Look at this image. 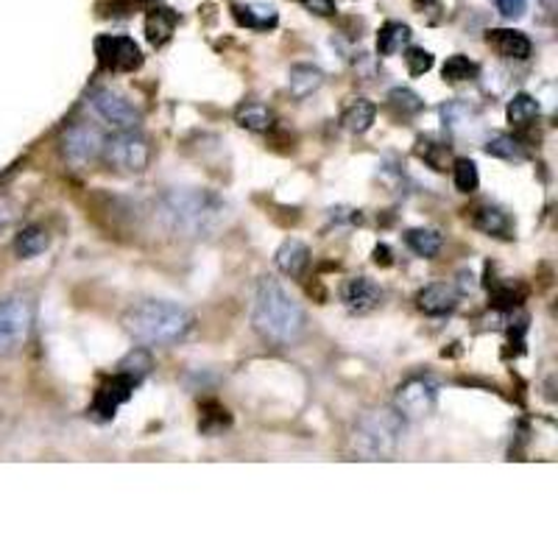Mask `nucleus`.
<instances>
[{
    "label": "nucleus",
    "mask_w": 558,
    "mask_h": 558,
    "mask_svg": "<svg viewBox=\"0 0 558 558\" xmlns=\"http://www.w3.org/2000/svg\"><path fill=\"white\" fill-rule=\"evenodd\" d=\"M252 324L266 341L277 347L296 343L307 330V316L296 299L279 286L277 279H260L252 305Z\"/></svg>",
    "instance_id": "f257e3e1"
},
{
    "label": "nucleus",
    "mask_w": 558,
    "mask_h": 558,
    "mask_svg": "<svg viewBox=\"0 0 558 558\" xmlns=\"http://www.w3.org/2000/svg\"><path fill=\"white\" fill-rule=\"evenodd\" d=\"M193 313L177 302H162V299H146L134 305L123 316V327L129 336L148 347H171L184 341L193 332Z\"/></svg>",
    "instance_id": "f03ea898"
},
{
    "label": "nucleus",
    "mask_w": 558,
    "mask_h": 558,
    "mask_svg": "<svg viewBox=\"0 0 558 558\" xmlns=\"http://www.w3.org/2000/svg\"><path fill=\"white\" fill-rule=\"evenodd\" d=\"M223 202L207 191H171L159 202V216L168 229L182 235H207L223 221Z\"/></svg>",
    "instance_id": "7ed1b4c3"
},
{
    "label": "nucleus",
    "mask_w": 558,
    "mask_h": 558,
    "mask_svg": "<svg viewBox=\"0 0 558 558\" xmlns=\"http://www.w3.org/2000/svg\"><path fill=\"white\" fill-rule=\"evenodd\" d=\"M402 422L400 416L391 408H383V411H372L357 422L355 436H352V450L355 456H361L363 461H386L397 452L402 438Z\"/></svg>",
    "instance_id": "20e7f679"
},
{
    "label": "nucleus",
    "mask_w": 558,
    "mask_h": 558,
    "mask_svg": "<svg viewBox=\"0 0 558 558\" xmlns=\"http://www.w3.org/2000/svg\"><path fill=\"white\" fill-rule=\"evenodd\" d=\"M101 157L118 171L140 173L151 159V146L140 132H114L112 137H104Z\"/></svg>",
    "instance_id": "39448f33"
},
{
    "label": "nucleus",
    "mask_w": 558,
    "mask_h": 558,
    "mask_svg": "<svg viewBox=\"0 0 558 558\" xmlns=\"http://www.w3.org/2000/svg\"><path fill=\"white\" fill-rule=\"evenodd\" d=\"M89 109L101 118L104 123L114 129V132H140V123H143V114L114 89L98 87L89 93L87 98Z\"/></svg>",
    "instance_id": "423d86ee"
},
{
    "label": "nucleus",
    "mask_w": 558,
    "mask_h": 558,
    "mask_svg": "<svg viewBox=\"0 0 558 558\" xmlns=\"http://www.w3.org/2000/svg\"><path fill=\"white\" fill-rule=\"evenodd\" d=\"M32 332V305L23 296L0 299V355L26 343Z\"/></svg>",
    "instance_id": "0eeeda50"
},
{
    "label": "nucleus",
    "mask_w": 558,
    "mask_h": 558,
    "mask_svg": "<svg viewBox=\"0 0 558 558\" xmlns=\"http://www.w3.org/2000/svg\"><path fill=\"white\" fill-rule=\"evenodd\" d=\"M438 400V386L433 377H411L397 388L393 397V411L400 413L408 422H418L436 408Z\"/></svg>",
    "instance_id": "6e6552de"
},
{
    "label": "nucleus",
    "mask_w": 558,
    "mask_h": 558,
    "mask_svg": "<svg viewBox=\"0 0 558 558\" xmlns=\"http://www.w3.org/2000/svg\"><path fill=\"white\" fill-rule=\"evenodd\" d=\"M104 134L89 123H76L62 134V157L73 168H89L101 157Z\"/></svg>",
    "instance_id": "1a4fd4ad"
},
{
    "label": "nucleus",
    "mask_w": 558,
    "mask_h": 558,
    "mask_svg": "<svg viewBox=\"0 0 558 558\" xmlns=\"http://www.w3.org/2000/svg\"><path fill=\"white\" fill-rule=\"evenodd\" d=\"M96 57L101 68L114 70V73H129L143 64L140 45L132 37H114V34H104L96 39Z\"/></svg>",
    "instance_id": "9d476101"
},
{
    "label": "nucleus",
    "mask_w": 558,
    "mask_h": 558,
    "mask_svg": "<svg viewBox=\"0 0 558 558\" xmlns=\"http://www.w3.org/2000/svg\"><path fill=\"white\" fill-rule=\"evenodd\" d=\"M134 386H137V380H134V377L118 372L112 380H107L101 388H98L96 402H93V411H89V413H93L98 422H109V418L118 413V408H121L123 402H129Z\"/></svg>",
    "instance_id": "9b49d317"
},
{
    "label": "nucleus",
    "mask_w": 558,
    "mask_h": 558,
    "mask_svg": "<svg viewBox=\"0 0 558 558\" xmlns=\"http://www.w3.org/2000/svg\"><path fill=\"white\" fill-rule=\"evenodd\" d=\"M343 302L352 313H368L375 311L383 302V288L377 286L375 279L368 277H352L343 286Z\"/></svg>",
    "instance_id": "f8f14e48"
},
{
    "label": "nucleus",
    "mask_w": 558,
    "mask_h": 558,
    "mask_svg": "<svg viewBox=\"0 0 558 558\" xmlns=\"http://www.w3.org/2000/svg\"><path fill=\"white\" fill-rule=\"evenodd\" d=\"M458 293L456 288L447 286V282H433V286L422 288L416 296V307L425 316H447V313L456 311Z\"/></svg>",
    "instance_id": "ddd939ff"
},
{
    "label": "nucleus",
    "mask_w": 558,
    "mask_h": 558,
    "mask_svg": "<svg viewBox=\"0 0 558 558\" xmlns=\"http://www.w3.org/2000/svg\"><path fill=\"white\" fill-rule=\"evenodd\" d=\"M486 43L500 53L502 59H527L533 51L531 39L522 32H514V28H492L486 34Z\"/></svg>",
    "instance_id": "4468645a"
},
{
    "label": "nucleus",
    "mask_w": 558,
    "mask_h": 558,
    "mask_svg": "<svg viewBox=\"0 0 558 558\" xmlns=\"http://www.w3.org/2000/svg\"><path fill=\"white\" fill-rule=\"evenodd\" d=\"M274 263H277V268L286 274V277L296 279L307 271V266H311V248H307L302 241H293L291 238V241H286L277 248Z\"/></svg>",
    "instance_id": "2eb2a0df"
},
{
    "label": "nucleus",
    "mask_w": 558,
    "mask_h": 558,
    "mask_svg": "<svg viewBox=\"0 0 558 558\" xmlns=\"http://www.w3.org/2000/svg\"><path fill=\"white\" fill-rule=\"evenodd\" d=\"M472 223H475V229L486 232V235L511 238V216H508L506 209L495 207V204L477 207L475 216H472Z\"/></svg>",
    "instance_id": "dca6fc26"
},
{
    "label": "nucleus",
    "mask_w": 558,
    "mask_h": 558,
    "mask_svg": "<svg viewBox=\"0 0 558 558\" xmlns=\"http://www.w3.org/2000/svg\"><path fill=\"white\" fill-rule=\"evenodd\" d=\"M375 114H377L375 104L366 101V98H355V101L349 104V107L341 112V123L343 129H349L352 134H363L372 129Z\"/></svg>",
    "instance_id": "f3484780"
},
{
    "label": "nucleus",
    "mask_w": 558,
    "mask_h": 558,
    "mask_svg": "<svg viewBox=\"0 0 558 558\" xmlns=\"http://www.w3.org/2000/svg\"><path fill=\"white\" fill-rule=\"evenodd\" d=\"M324 84V73L313 64H293L291 73H288V87L296 98L313 96L318 87Z\"/></svg>",
    "instance_id": "a211bd4d"
},
{
    "label": "nucleus",
    "mask_w": 558,
    "mask_h": 558,
    "mask_svg": "<svg viewBox=\"0 0 558 558\" xmlns=\"http://www.w3.org/2000/svg\"><path fill=\"white\" fill-rule=\"evenodd\" d=\"M179 17L171 9H151V14L146 17V37L151 45H166L171 39L173 28H177Z\"/></svg>",
    "instance_id": "6ab92c4d"
},
{
    "label": "nucleus",
    "mask_w": 558,
    "mask_h": 558,
    "mask_svg": "<svg viewBox=\"0 0 558 558\" xmlns=\"http://www.w3.org/2000/svg\"><path fill=\"white\" fill-rule=\"evenodd\" d=\"M408 43H411V28L405 23H393L391 20L377 34V51H380V57H397L402 48H408Z\"/></svg>",
    "instance_id": "aec40b11"
},
{
    "label": "nucleus",
    "mask_w": 558,
    "mask_h": 558,
    "mask_svg": "<svg viewBox=\"0 0 558 558\" xmlns=\"http://www.w3.org/2000/svg\"><path fill=\"white\" fill-rule=\"evenodd\" d=\"M48 246H51V235H48V229L43 227H26L17 238H14V252H17L20 257H26V260L28 257L43 254Z\"/></svg>",
    "instance_id": "412c9836"
},
{
    "label": "nucleus",
    "mask_w": 558,
    "mask_h": 558,
    "mask_svg": "<svg viewBox=\"0 0 558 558\" xmlns=\"http://www.w3.org/2000/svg\"><path fill=\"white\" fill-rule=\"evenodd\" d=\"M405 243L408 248H411L413 254H418V257H436L438 252H441V246H445V238L438 235L436 229H411L405 235Z\"/></svg>",
    "instance_id": "4be33fe9"
},
{
    "label": "nucleus",
    "mask_w": 558,
    "mask_h": 558,
    "mask_svg": "<svg viewBox=\"0 0 558 558\" xmlns=\"http://www.w3.org/2000/svg\"><path fill=\"white\" fill-rule=\"evenodd\" d=\"M235 17L241 26L248 28H271L277 23V12L271 7H263V3H248V7H238Z\"/></svg>",
    "instance_id": "5701e85b"
},
{
    "label": "nucleus",
    "mask_w": 558,
    "mask_h": 558,
    "mask_svg": "<svg viewBox=\"0 0 558 558\" xmlns=\"http://www.w3.org/2000/svg\"><path fill=\"white\" fill-rule=\"evenodd\" d=\"M238 123L248 132H268L274 126V114L263 104H246V107L238 109Z\"/></svg>",
    "instance_id": "b1692460"
},
{
    "label": "nucleus",
    "mask_w": 558,
    "mask_h": 558,
    "mask_svg": "<svg viewBox=\"0 0 558 558\" xmlns=\"http://www.w3.org/2000/svg\"><path fill=\"white\" fill-rule=\"evenodd\" d=\"M486 151L497 159H506V162H522L527 157L520 140H514L511 134H495L488 140Z\"/></svg>",
    "instance_id": "393cba45"
},
{
    "label": "nucleus",
    "mask_w": 558,
    "mask_h": 558,
    "mask_svg": "<svg viewBox=\"0 0 558 558\" xmlns=\"http://www.w3.org/2000/svg\"><path fill=\"white\" fill-rule=\"evenodd\" d=\"M536 118H539V101L527 93H520V96H514V101L508 104V121L514 126H527Z\"/></svg>",
    "instance_id": "a878e982"
},
{
    "label": "nucleus",
    "mask_w": 558,
    "mask_h": 558,
    "mask_svg": "<svg viewBox=\"0 0 558 558\" xmlns=\"http://www.w3.org/2000/svg\"><path fill=\"white\" fill-rule=\"evenodd\" d=\"M477 73H481V68L470 57H463V53L450 57L445 62V68H441V76L447 82H472V78H477Z\"/></svg>",
    "instance_id": "bb28decb"
},
{
    "label": "nucleus",
    "mask_w": 558,
    "mask_h": 558,
    "mask_svg": "<svg viewBox=\"0 0 558 558\" xmlns=\"http://www.w3.org/2000/svg\"><path fill=\"white\" fill-rule=\"evenodd\" d=\"M154 368L151 363V355H148L146 349H134V352H129L126 357L121 361V366H118V372H123V375L134 377V380H143V377L148 375Z\"/></svg>",
    "instance_id": "cd10ccee"
},
{
    "label": "nucleus",
    "mask_w": 558,
    "mask_h": 558,
    "mask_svg": "<svg viewBox=\"0 0 558 558\" xmlns=\"http://www.w3.org/2000/svg\"><path fill=\"white\" fill-rule=\"evenodd\" d=\"M388 104H391L397 112L402 114V118H408V114H418L422 109H425V101L413 93V89L408 87H397L388 93Z\"/></svg>",
    "instance_id": "c85d7f7f"
},
{
    "label": "nucleus",
    "mask_w": 558,
    "mask_h": 558,
    "mask_svg": "<svg viewBox=\"0 0 558 558\" xmlns=\"http://www.w3.org/2000/svg\"><path fill=\"white\" fill-rule=\"evenodd\" d=\"M452 179H456V187L461 193H475L481 177H477V166L472 159H458L456 168H452Z\"/></svg>",
    "instance_id": "c756f323"
},
{
    "label": "nucleus",
    "mask_w": 558,
    "mask_h": 558,
    "mask_svg": "<svg viewBox=\"0 0 558 558\" xmlns=\"http://www.w3.org/2000/svg\"><path fill=\"white\" fill-rule=\"evenodd\" d=\"M227 425H229L227 408L216 405V402H209V405H204L202 422H198L202 433H209V436H216V433H221Z\"/></svg>",
    "instance_id": "7c9ffc66"
},
{
    "label": "nucleus",
    "mask_w": 558,
    "mask_h": 558,
    "mask_svg": "<svg viewBox=\"0 0 558 558\" xmlns=\"http://www.w3.org/2000/svg\"><path fill=\"white\" fill-rule=\"evenodd\" d=\"M405 64L411 76H425L427 70L433 68V53L425 51V48H411L405 53Z\"/></svg>",
    "instance_id": "2f4dec72"
},
{
    "label": "nucleus",
    "mask_w": 558,
    "mask_h": 558,
    "mask_svg": "<svg viewBox=\"0 0 558 558\" xmlns=\"http://www.w3.org/2000/svg\"><path fill=\"white\" fill-rule=\"evenodd\" d=\"M495 7L502 17H522L527 9V0H495Z\"/></svg>",
    "instance_id": "473e14b6"
},
{
    "label": "nucleus",
    "mask_w": 558,
    "mask_h": 558,
    "mask_svg": "<svg viewBox=\"0 0 558 558\" xmlns=\"http://www.w3.org/2000/svg\"><path fill=\"white\" fill-rule=\"evenodd\" d=\"M302 3H305L307 12L322 14V17H330V14H336V3H332V0H302Z\"/></svg>",
    "instance_id": "72a5a7b5"
},
{
    "label": "nucleus",
    "mask_w": 558,
    "mask_h": 558,
    "mask_svg": "<svg viewBox=\"0 0 558 558\" xmlns=\"http://www.w3.org/2000/svg\"><path fill=\"white\" fill-rule=\"evenodd\" d=\"M12 218H14L12 204H9L7 198H0V227H7V223L12 221Z\"/></svg>",
    "instance_id": "f704fd0d"
},
{
    "label": "nucleus",
    "mask_w": 558,
    "mask_h": 558,
    "mask_svg": "<svg viewBox=\"0 0 558 558\" xmlns=\"http://www.w3.org/2000/svg\"><path fill=\"white\" fill-rule=\"evenodd\" d=\"M375 263L377 266H391V252H388V246L375 248Z\"/></svg>",
    "instance_id": "c9c22d12"
}]
</instances>
